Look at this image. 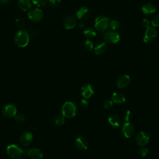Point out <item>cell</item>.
<instances>
[{
  "label": "cell",
  "mask_w": 159,
  "mask_h": 159,
  "mask_svg": "<svg viewBox=\"0 0 159 159\" xmlns=\"http://www.w3.org/2000/svg\"><path fill=\"white\" fill-rule=\"evenodd\" d=\"M54 122L57 125H63L65 122V117L63 115H57L54 119Z\"/></svg>",
  "instance_id": "d4e9b609"
},
{
  "label": "cell",
  "mask_w": 159,
  "mask_h": 159,
  "mask_svg": "<svg viewBox=\"0 0 159 159\" xmlns=\"http://www.w3.org/2000/svg\"><path fill=\"white\" fill-rule=\"evenodd\" d=\"M60 0H49V4L52 7L58 6L60 4Z\"/></svg>",
  "instance_id": "836d02e7"
},
{
  "label": "cell",
  "mask_w": 159,
  "mask_h": 159,
  "mask_svg": "<svg viewBox=\"0 0 159 159\" xmlns=\"http://www.w3.org/2000/svg\"><path fill=\"white\" fill-rule=\"evenodd\" d=\"M75 145L79 150H84L88 148V142L84 137L80 136L75 140Z\"/></svg>",
  "instance_id": "ac0fdd59"
},
{
  "label": "cell",
  "mask_w": 159,
  "mask_h": 159,
  "mask_svg": "<svg viewBox=\"0 0 159 159\" xmlns=\"http://www.w3.org/2000/svg\"><path fill=\"white\" fill-rule=\"evenodd\" d=\"M24 155L31 159H42L43 157L42 152L37 148H31L23 150Z\"/></svg>",
  "instance_id": "8992f818"
},
{
  "label": "cell",
  "mask_w": 159,
  "mask_h": 159,
  "mask_svg": "<svg viewBox=\"0 0 159 159\" xmlns=\"http://www.w3.org/2000/svg\"><path fill=\"white\" fill-rule=\"evenodd\" d=\"M157 35V32L153 27H147L143 35V42L145 43H150L153 42L156 38Z\"/></svg>",
  "instance_id": "30bf717a"
},
{
  "label": "cell",
  "mask_w": 159,
  "mask_h": 159,
  "mask_svg": "<svg viewBox=\"0 0 159 159\" xmlns=\"http://www.w3.org/2000/svg\"><path fill=\"white\" fill-rule=\"evenodd\" d=\"M14 119L16 122L22 123L25 120V116L21 113H16L14 116Z\"/></svg>",
  "instance_id": "4316f807"
},
{
  "label": "cell",
  "mask_w": 159,
  "mask_h": 159,
  "mask_svg": "<svg viewBox=\"0 0 159 159\" xmlns=\"http://www.w3.org/2000/svg\"><path fill=\"white\" fill-rule=\"evenodd\" d=\"M142 25H143V27L147 28V27H150V26H149V25H150V22H148V20L147 19H144L142 21Z\"/></svg>",
  "instance_id": "e575fe53"
},
{
  "label": "cell",
  "mask_w": 159,
  "mask_h": 159,
  "mask_svg": "<svg viewBox=\"0 0 159 159\" xmlns=\"http://www.w3.org/2000/svg\"><path fill=\"white\" fill-rule=\"evenodd\" d=\"M151 23L153 27H159V14H157L155 17H153L151 21Z\"/></svg>",
  "instance_id": "f546056e"
},
{
  "label": "cell",
  "mask_w": 159,
  "mask_h": 159,
  "mask_svg": "<svg viewBox=\"0 0 159 159\" xmlns=\"http://www.w3.org/2000/svg\"><path fill=\"white\" fill-rule=\"evenodd\" d=\"M113 101L111 99H107L104 102V107L106 109H109L112 107Z\"/></svg>",
  "instance_id": "4dcf8cb0"
},
{
  "label": "cell",
  "mask_w": 159,
  "mask_h": 159,
  "mask_svg": "<svg viewBox=\"0 0 159 159\" xmlns=\"http://www.w3.org/2000/svg\"><path fill=\"white\" fill-rule=\"evenodd\" d=\"M33 140V135L31 132L29 131L24 132L20 138H19V142L21 145L24 147H27L30 145Z\"/></svg>",
  "instance_id": "8fae6325"
},
{
  "label": "cell",
  "mask_w": 159,
  "mask_h": 159,
  "mask_svg": "<svg viewBox=\"0 0 159 159\" xmlns=\"http://www.w3.org/2000/svg\"><path fill=\"white\" fill-rule=\"evenodd\" d=\"M78 112V107L75 103L71 101L65 102L61 107V113L65 117L71 118L75 117Z\"/></svg>",
  "instance_id": "7a4b0ae2"
},
{
  "label": "cell",
  "mask_w": 159,
  "mask_h": 159,
  "mask_svg": "<svg viewBox=\"0 0 159 159\" xmlns=\"http://www.w3.org/2000/svg\"><path fill=\"white\" fill-rule=\"evenodd\" d=\"M132 117V114L130 111L127 110L124 114V119L125 122H129Z\"/></svg>",
  "instance_id": "f1b7e54d"
},
{
  "label": "cell",
  "mask_w": 159,
  "mask_h": 159,
  "mask_svg": "<svg viewBox=\"0 0 159 159\" xmlns=\"http://www.w3.org/2000/svg\"><path fill=\"white\" fill-rule=\"evenodd\" d=\"M108 122L111 125L114 127H118L121 124L120 117L116 114H111L108 117Z\"/></svg>",
  "instance_id": "44dd1931"
},
{
  "label": "cell",
  "mask_w": 159,
  "mask_h": 159,
  "mask_svg": "<svg viewBox=\"0 0 159 159\" xmlns=\"http://www.w3.org/2000/svg\"><path fill=\"white\" fill-rule=\"evenodd\" d=\"M80 106L82 109H86L88 107V102L86 99H82L80 101Z\"/></svg>",
  "instance_id": "d6a6232c"
},
{
  "label": "cell",
  "mask_w": 159,
  "mask_h": 159,
  "mask_svg": "<svg viewBox=\"0 0 159 159\" xmlns=\"http://www.w3.org/2000/svg\"><path fill=\"white\" fill-rule=\"evenodd\" d=\"M120 37L118 33L114 30L107 31L104 35V39L109 43H116L120 40Z\"/></svg>",
  "instance_id": "ba28073f"
},
{
  "label": "cell",
  "mask_w": 159,
  "mask_h": 159,
  "mask_svg": "<svg viewBox=\"0 0 159 159\" xmlns=\"http://www.w3.org/2000/svg\"><path fill=\"white\" fill-rule=\"evenodd\" d=\"M112 101L116 104H122L125 101V98L123 93L120 92H115L112 96Z\"/></svg>",
  "instance_id": "ffe728a7"
},
{
  "label": "cell",
  "mask_w": 159,
  "mask_h": 159,
  "mask_svg": "<svg viewBox=\"0 0 159 159\" xmlns=\"http://www.w3.org/2000/svg\"><path fill=\"white\" fill-rule=\"evenodd\" d=\"M83 34L88 39H93L96 37V32L94 29L91 27H88L84 30Z\"/></svg>",
  "instance_id": "603a6c76"
},
{
  "label": "cell",
  "mask_w": 159,
  "mask_h": 159,
  "mask_svg": "<svg viewBox=\"0 0 159 159\" xmlns=\"http://www.w3.org/2000/svg\"><path fill=\"white\" fill-rule=\"evenodd\" d=\"M14 42L18 47H25L30 42L29 33L24 29L19 30L15 34Z\"/></svg>",
  "instance_id": "6da1fadb"
},
{
  "label": "cell",
  "mask_w": 159,
  "mask_h": 159,
  "mask_svg": "<svg viewBox=\"0 0 159 159\" xmlns=\"http://www.w3.org/2000/svg\"><path fill=\"white\" fill-rule=\"evenodd\" d=\"M48 1V0H32V3L37 7H42L45 6L47 4Z\"/></svg>",
  "instance_id": "484cf974"
},
{
  "label": "cell",
  "mask_w": 159,
  "mask_h": 159,
  "mask_svg": "<svg viewBox=\"0 0 159 159\" xmlns=\"http://www.w3.org/2000/svg\"><path fill=\"white\" fill-rule=\"evenodd\" d=\"M130 81V78L127 75H122L120 76L117 80V86L119 88H124L127 87Z\"/></svg>",
  "instance_id": "2e32d148"
},
{
  "label": "cell",
  "mask_w": 159,
  "mask_h": 159,
  "mask_svg": "<svg viewBox=\"0 0 159 159\" xmlns=\"http://www.w3.org/2000/svg\"><path fill=\"white\" fill-rule=\"evenodd\" d=\"M84 45L85 48L89 51H91L93 48V43L89 39H87L85 41Z\"/></svg>",
  "instance_id": "83f0119b"
},
{
  "label": "cell",
  "mask_w": 159,
  "mask_h": 159,
  "mask_svg": "<svg viewBox=\"0 0 159 159\" xmlns=\"http://www.w3.org/2000/svg\"><path fill=\"white\" fill-rule=\"evenodd\" d=\"M109 28L112 30H118L120 27V22L117 20H112L109 22Z\"/></svg>",
  "instance_id": "cb8c5ba5"
},
{
  "label": "cell",
  "mask_w": 159,
  "mask_h": 159,
  "mask_svg": "<svg viewBox=\"0 0 159 159\" xmlns=\"http://www.w3.org/2000/svg\"><path fill=\"white\" fill-rule=\"evenodd\" d=\"M121 132L125 138H130L134 133V127L130 122H124L122 124Z\"/></svg>",
  "instance_id": "9c48e42d"
},
{
  "label": "cell",
  "mask_w": 159,
  "mask_h": 159,
  "mask_svg": "<svg viewBox=\"0 0 159 159\" xmlns=\"http://www.w3.org/2000/svg\"><path fill=\"white\" fill-rule=\"evenodd\" d=\"M148 153V149L145 147H142L141 148L139 151V154L140 157H144L146 156V155Z\"/></svg>",
  "instance_id": "1f68e13d"
},
{
  "label": "cell",
  "mask_w": 159,
  "mask_h": 159,
  "mask_svg": "<svg viewBox=\"0 0 159 159\" xmlns=\"http://www.w3.org/2000/svg\"><path fill=\"white\" fill-rule=\"evenodd\" d=\"M157 11V7L155 6L152 3H147L144 4L142 7V11L143 14L146 16H150L155 13Z\"/></svg>",
  "instance_id": "e0dca14e"
},
{
  "label": "cell",
  "mask_w": 159,
  "mask_h": 159,
  "mask_svg": "<svg viewBox=\"0 0 159 159\" xmlns=\"http://www.w3.org/2000/svg\"><path fill=\"white\" fill-rule=\"evenodd\" d=\"M43 12L39 7L30 9L28 12V18L34 22H37L42 20Z\"/></svg>",
  "instance_id": "5b68a950"
},
{
  "label": "cell",
  "mask_w": 159,
  "mask_h": 159,
  "mask_svg": "<svg viewBox=\"0 0 159 159\" xmlns=\"http://www.w3.org/2000/svg\"><path fill=\"white\" fill-rule=\"evenodd\" d=\"M89 16H90V11L87 7L83 6L76 11L77 18L80 20L83 21L88 19Z\"/></svg>",
  "instance_id": "9a60e30c"
},
{
  "label": "cell",
  "mask_w": 159,
  "mask_h": 159,
  "mask_svg": "<svg viewBox=\"0 0 159 159\" xmlns=\"http://www.w3.org/2000/svg\"><path fill=\"white\" fill-rule=\"evenodd\" d=\"M94 91L95 89L94 86L90 84H86L83 86L81 89V95L85 99H88L91 97L94 94Z\"/></svg>",
  "instance_id": "4fadbf2b"
},
{
  "label": "cell",
  "mask_w": 159,
  "mask_h": 159,
  "mask_svg": "<svg viewBox=\"0 0 159 159\" xmlns=\"http://www.w3.org/2000/svg\"><path fill=\"white\" fill-rule=\"evenodd\" d=\"M76 18L71 15L67 16L65 17L63 21V25L66 29H73L77 25Z\"/></svg>",
  "instance_id": "7c38bea8"
},
{
  "label": "cell",
  "mask_w": 159,
  "mask_h": 159,
  "mask_svg": "<svg viewBox=\"0 0 159 159\" xmlns=\"http://www.w3.org/2000/svg\"><path fill=\"white\" fill-rule=\"evenodd\" d=\"M19 159H23V158H19Z\"/></svg>",
  "instance_id": "f35d334b"
},
{
  "label": "cell",
  "mask_w": 159,
  "mask_h": 159,
  "mask_svg": "<svg viewBox=\"0 0 159 159\" xmlns=\"http://www.w3.org/2000/svg\"><path fill=\"white\" fill-rule=\"evenodd\" d=\"M109 19L107 16H100L95 19L94 27L98 32H102L107 29L109 25Z\"/></svg>",
  "instance_id": "3957f363"
},
{
  "label": "cell",
  "mask_w": 159,
  "mask_h": 159,
  "mask_svg": "<svg viewBox=\"0 0 159 159\" xmlns=\"http://www.w3.org/2000/svg\"><path fill=\"white\" fill-rule=\"evenodd\" d=\"M79 26H80V27H84V23L83 22V23H80L79 24Z\"/></svg>",
  "instance_id": "74e56055"
},
{
  "label": "cell",
  "mask_w": 159,
  "mask_h": 159,
  "mask_svg": "<svg viewBox=\"0 0 159 159\" xmlns=\"http://www.w3.org/2000/svg\"><path fill=\"white\" fill-rule=\"evenodd\" d=\"M107 50V45L105 42H101L94 47V51L96 55H102L106 52Z\"/></svg>",
  "instance_id": "7402d4cb"
},
{
  "label": "cell",
  "mask_w": 159,
  "mask_h": 159,
  "mask_svg": "<svg viewBox=\"0 0 159 159\" xmlns=\"http://www.w3.org/2000/svg\"><path fill=\"white\" fill-rule=\"evenodd\" d=\"M16 24L19 27H22L24 25V22L22 21V19H17Z\"/></svg>",
  "instance_id": "d590c367"
},
{
  "label": "cell",
  "mask_w": 159,
  "mask_h": 159,
  "mask_svg": "<svg viewBox=\"0 0 159 159\" xmlns=\"http://www.w3.org/2000/svg\"><path fill=\"white\" fill-rule=\"evenodd\" d=\"M32 3V0H18L17 5L22 11H27L30 9Z\"/></svg>",
  "instance_id": "d6986e66"
},
{
  "label": "cell",
  "mask_w": 159,
  "mask_h": 159,
  "mask_svg": "<svg viewBox=\"0 0 159 159\" xmlns=\"http://www.w3.org/2000/svg\"><path fill=\"white\" fill-rule=\"evenodd\" d=\"M137 143L140 145L143 146L146 145L149 141V135L145 131L139 132L136 136Z\"/></svg>",
  "instance_id": "5bb4252c"
},
{
  "label": "cell",
  "mask_w": 159,
  "mask_h": 159,
  "mask_svg": "<svg viewBox=\"0 0 159 159\" xmlns=\"http://www.w3.org/2000/svg\"><path fill=\"white\" fill-rule=\"evenodd\" d=\"M16 113L17 109L16 106L12 104H6L2 108V114L4 117L7 118L14 117Z\"/></svg>",
  "instance_id": "52a82bcc"
},
{
  "label": "cell",
  "mask_w": 159,
  "mask_h": 159,
  "mask_svg": "<svg viewBox=\"0 0 159 159\" xmlns=\"http://www.w3.org/2000/svg\"><path fill=\"white\" fill-rule=\"evenodd\" d=\"M10 0H0V3L2 5H6L9 2Z\"/></svg>",
  "instance_id": "8d00e7d4"
},
{
  "label": "cell",
  "mask_w": 159,
  "mask_h": 159,
  "mask_svg": "<svg viewBox=\"0 0 159 159\" xmlns=\"http://www.w3.org/2000/svg\"><path fill=\"white\" fill-rule=\"evenodd\" d=\"M6 152L7 155L12 159H19L24 154L23 149L15 144H11L7 147Z\"/></svg>",
  "instance_id": "277c9868"
}]
</instances>
